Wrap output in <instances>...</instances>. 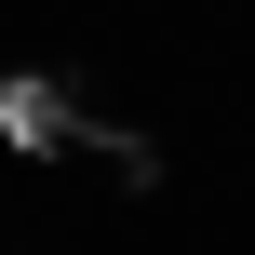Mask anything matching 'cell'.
I'll list each match as a JSON object with an SVG mask.
<instances>
[{
  "mask_svg": "<svg viewBox=\"0 0 255 255\" xmlns=\"http://www.w3.org/2000/svg\"><path fill=\"white\" fill-rule=\"evenodd\" d=\"M0 134H13L27 161H67V148H94V108H81L67 81H40V67H13V81H0Z\"/></svg>",
  "mask_w": 255,
  "mask_h": 255,
  "instance_id": "obj_1",
  "label": "cell"
}]
</instances>
